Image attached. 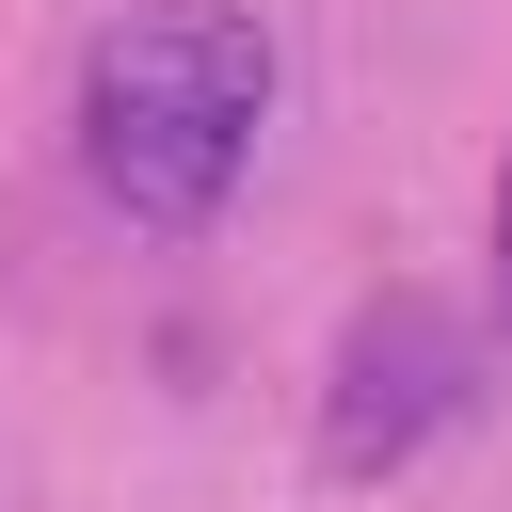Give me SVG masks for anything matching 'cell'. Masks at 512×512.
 I'll use <instances>...</instances> for the list:
<instances>
[{
	"instance_id": "1",
	"label": "cell",
	"mask_w": 512,
	"mask_h": 512,
	"mask_svg": "<svg viewBox=\"0 0 512 512\" xmlns=\"http://www.w3.org/2000/svg\"><path fill=\"white\" fill-rule=\"evenodd\" d=\"M272 128V32L240 0H128L80 48V176L128 224H208Z\"/></svg>"
},
{
	"instance_id": "2",
	"label": "cell",
	"mask_w": 512,
	"mask_h": 512,
	"mask_svg": "<svg viewBox=\"0 0 512 512\" xmlns=\"http://www.w3.org/2000/svg\"><path fill=\"white\" fill-rule=\"evenodd\" d=\"M464 384H480L464 320H448L432 288H368V304L336 320V368H320V464H336V480H400V464L464 416Z\"/></svg>"
},
{
	"instance_id": "3",
	"label": "cell",
	"mask_w": 512,
	"mask_h": 512,
	"mask_svg": "<svg viewBox=\"0 0 512 512\" xmlns=\"http://www.w3.org/2000/svg\"><path fill=\"white\" fill-rule=\"evenodd\" d=\"M496 304H512V176H496Z\"/></svg>"
}]
</instances>
